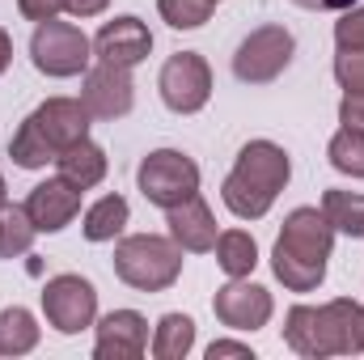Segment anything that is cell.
I'll use <instances>...</instances> for the list:
<instances>
[{
    "instance_id": "obj_1",
    "label": "cell",
    "mask_w": 364,
    "mask_h": 360,
    "mask_svg": "<svg viewBox=\"0 0 364 360\" xmlns=\"http://www.w3.org/2000/svg\"><path fill=\"white\" fill-rule=\"evenodd\" d=\"M284 344L296 356H356L364 352V305L335 297L326 305H292L284 318Z\"/></svg>"
},
{
    "instance_id": "obj_2",
    "label": "cell",
    "mask_w": 364,
    "mask_h": 360,
    "mask_svg": "<svg viewBox=\"0 0 364 360\" xmlns=\"http://www.w3.org/2000/svg\"><path fill=\"white\" fill-rule=\"evenodd\" d=\"M335 250V229L322 208H292L275 238L272 271L288 292H314L326 280V259Z\"/></svg>"
},
{
    "instance_id": "obj_3",
    "label": "cell",
    "mask_w": 364,
    "mask_h": 360,
    "mask_svg": "<svg viewBox=\"0 0 364 360\" xmlns=\"http://www.w3.org/2000/svg\"><path fill=\"white\" fill-rule=\"evenodd\" d=\"M288 179H292L288 153H284L275 140H250V144L237 153L229 179L220 186V199H225V208H229L237 221H259V216L272 212L275 195L288 186Z\"/></svg>"
},
{
    "instance_id": "obj_4",
    "label": "cell",
    "mask_w": 364,
    "mask_h": 360,
    "mask_svg": "<svg viewBox=\"0 0 364 360\" xmlns=\"http://www.w3.org/2000/svg\"><path fill=\"white\" fill-rule=\"evenodd\" d=\"M114 275L136 292H166L182 275V246L161 233H132L114 246Z\"/></svg>"
},
{
    "instance_id": "obj_5",
    "label": "cell",
    "mask_w": 364,
    "mask_h": 360,
    "mask_svg": "<svg viewBox=\"0 0 364 360\" xmlns=\"http://www.w3.org/2000/svg\"><path fill=\"white\" fill-rule=\"evenodd\" d=\"M30 60H34V68L43 77H55V81L85 77V68H90V60H93V38L81 26L60 21V17L38 21L34 38H30Z\"/></svg>"
},
{
    "instance_id": "obj_6",
    "label": "cell",
    "mask_w": 364,
    "mask_h": 360,
    "mask_svg": "<svg viewBox=\"0 0 364 360\" xmlns=\"http://www.w3.org/2000/svg\"><path fill=\"white\" fill-rule=\"evenodd\" d=\"M296 55V38L288 26H259L250 30L237 51H233V77L242 85H272L275 77L292 64Z\"/></svg>"
},
{
    "instance_id": "obj_7",
    "label": "cell",
    "mask_w": 364,
    "mask_h": 360,
    "mask_svg": "<svg viewBox=\"0 0 364 360\" xmlns=\"http://www.w3.org/2000/svg\"><path fill=\"white\" fill-rule=\"evenodd\" d=\"M136 186H140V195L149 203L170 212V208H178L182 199L199 195V166L186 153H178V149H157V153H149L140 162Z\"/></svg>"
},
{
    "instance_id": "obj_8",
    "label": "cell",
    "mask_w": 364,
    "mask_h": 360,
    "mask_svg": "<svg viewBox=\"0 0 364 360\" xmlns=\"http://www.w3.org/2000/svg\"><path fill=\"white\" fill-rule=\"evenodd\" d=\"M43 314L60 335H81L97 322V292L85 275H51L43 284Z\"/></svg>"
},
{
    "instance_id": "obj_9",
    "label": "cell",
    "mask_w": 364,
    "mask_h": 360,
    "mask_svg": "<svg viewBox=\"0 0 364 360\" xmlns=\"http://www.w3.org/2000/svg\"><path fill=\"white\" fill-rule=\"evenodd\" d=\"M157 90H161V102L174 115H199L212 97V68L199 51H178L161 64Z\"/></svg>"
},
{
    "instance_id": "obj_10",
    "label": "cell",
    "mask_w": 364,
    "mask_h": 360,
    "mask_svg": "<svg viewBox=\"0 0 364 360\" xmlns=\"http://www.w3.org/2000/svg\"><path fill=\"white\" fill-rule=\"evenodd\" d=\"M212 309L229 331H259V327L272 322L275 301L263 284H250V275H242V280H229V284L216 288Z\"/></svg>"
},
{
    "instance_id": "obj_11",
    "label": "cell",
    "mask_w": 364,
    "mask_h": 360,
    "mask_svg": "<svg viewBox=\"0 0 364 360\" xmlns=\"http://www.w3.org/2000/svg\"><path fill=\"white\" fill-rule=\"evenodd\" d=\"M81 102L93 119H123L132 106H136V85H132V68H119V64H93L85 68V81H81Z\"/></svg>"
},
{
    "instance_id": "obj_12",
    "label": "cell",
    "mask_w": 364,
    "mask_h": 360,
    "mask_svg": "<svg viewBox=\"0 0 364 360\" xmlns=\"http://www.w3.org/2000/svg\"><path fill=\"white\" fill-rule=\"evenodd\" d=\"M26 216L34 221V229L38 233H60V229H68L77 216H81V186H73L68 179H47L38 182L30 195H26Z\"/></svg>"
},
{
    "instance_id": "obj_13",
    "label": "cell",
    "mask_w": 364,
    "mask_h": 360,
    "mask_svg": "<svg viewBox=\"0 0 364 360\" xmlns=\"http://www.w3.org/2000/svg\"><path fill=\"white\" fill-rule=\"evenodd\" d=\"M149 51H153V34H149V26H144L140 17H132V13L106 21V26L93 34V55H97L102 64L136 68V64L149 60Z\"/></svg>"
},
{
    "instance_id": "obj_14",
    "label": "cell",
    "mask_w": 364,
    "mask_h": 360,
    "mask_svg": "<svg viewBox=\"0 0 364 360\" xmlns=\"http://www.w3.org/2000/svg\"><path fill=\"white\" fill-rule=\"evenodd\" d=\"M149 352V318L136 309H114L97 322V360H140Z\"/></svg>"
},
{
    "instance_id": "obj_15",
    "label": "cell",
    "mask_w": 364,
    "mask_h": 360,
    "mask_svg": "<svg viewBox=\"0 0 364 360\" xmlns=\"http://www.w3.org/2000/svg\"><path fill=\"white\" fill-rule=\"evenodd\" d=\"M34 127L43 132V140L55 149V157L68 149V144H77V140H85L90 136V110H85V102L81 97H47L34 115Z\"/></svg>"
},
{
    "instance_id": "obj_16",
    "label": "cell",
    "mask_w": 364,
    "mask_h": 360,
    "mask_svg": "<svg viewBox=\"0 0 364 360\" xmlns=\"http://www.w3.org/2000/svg\"><path fill=\"white\" fill-rule=\"evenodd\" d=\"M166 225H170V238L178 242L186 255H208L216 246V238H220L216 233V216H212V208L199 195H191V199H182L178 208H170Z\"/></svg>"
},
{
    "instance_id": "obj_17",
    "label": "cell",
    "mask_w": 364,
    "mask_h": 360,
    "mask_svg": "<svg viewBox=\"0 0 364 360\" xmlns=\"http://www.w3.org/2000/svg\"><path fill=\"white\" fill-rule=\"evenodd\" d=\"M55 170H60V179H68L73 186L90 191V186H97V182L106 179V153H102V144H93L90 136H85V140L68 144L55 157Z\"/></svg>"
},
{
    "instance_id": "obj_18",
    "label": "cell",
    "mask_w": 364,
    "mask_h": 360,
    "mask_svg": "<svg viewBox=\"0 0 364 360\" xmlns=\"http://www.w3.org/2000/svg\"><path fill=\"white\" fill-rule=\"evenodd\" d=\"M127 216H132V208H127L123 195H102L97 203L85 208V225H81V233H85L90 242H114V238L127 229Z\"/></svg>"
},
{
    "instance_id": "obj_19",
    "label": "cell",
    "mask_w": 364,
    "mask_h": 360,
    "mask_svg": "<svg viewBox=\"0 0 364 360\" xmlns=\"http://www.w3.org/2000/svg\"><path fill=\"white\" fill-rule=\"evenodd\" d=\"M212 250H216V263H220V271H225L229 280H242V275H250V271L259 268V246H255V238H250L246 229L220 233Z\"/></svg>"
},
{
    "instance_id": "obj_20",
    "label": "cell",
    "mask_w": 364,
    "mask_h": 360,
    "mask_svg": "<svg viewBox=\"0 0 364 360\" xmlns=\"http://www.w3.org/2000/svg\"><path fill=\"white\" fill-rule=\"evenodd\" d=\"M38 348V322L30 309H0V356H26Z\"/></svg>"
},
{
    "instance_id": "obj_21",
    "label": "cell",
    "mask_w": 364,
    "mask_h": 360,
    "mask_svg": "<svg viewBox=\"0 0 364 360\" xmlns=\"http://www.w3.org/2000/svg\"><path fill=\"white\" fill-rule=\"evenodd\" d=\"M153 356L157 360H182L191 356V348H195V322L186 318V314H166L161 322H157V331H153Z\"/></svg>"
},
{
    "instance_id": "obj_22",
    "label": "cell",
    "mask_w": 364,
    "mask_h": 360,
    "mask_svg": "<svg viewBox=\"0 0 364 360\" xmlns=\"http://www.w3.org/2000/svg\"><path fill=\"white\" fill-rule=\"evenodd\" d=\"M322 212H326L335 233L364 238V195L360 191H326L322 195Z\"/></svg>"
},
{
    "instance_id": "obj_23",
    "label": "cell",
    "mask_w": 364,
    "mask_h": 360,
    "mask_svg": "<svg viewBox=\"0 0 364 360\" xmlns=\"http://www.w3.org/2000/svg\"><path fill=\"white\" fill-rule=\"evenodd\" d=\"M34 221L17 203H0V259H21L34 246Z\"/></svg>"
},
{
    "instance_id": "obj_24",
    "label": "cell",
    "mask_w": 364,
    "mask_h": 360,
    "mask_svg": "<svg viewBox=\"0 0 364 360\" xmlns=\"http://www.w3.org/2000/svg\"><path fill=\"white\" fill-rule=\"evenodd\" d=\"M9 157H13L21 170H47V166L55 162V149L43 140V132L34 127V119H26V123L13 132V140H9Z\"/></svg>"
},
{
    "instance_id": "obj_25",
    "label": "cell",
    "mask_w": 364,
    "mask_h": 360,
    "mask_svg": "<svg viewBox=\"0 0 364 360\" xmlns=\"http://www.w3.org/2000/svg\"><path fill=\"white\" fill-rule=\"evenodd\" d=\"M326 157H331V166H335L339 174L364 179V132L339 127V132L331 136V144H326Z\"/></svg>"
},
{
    "instance_id": "obj_26",
    "label": "cell",
    "mask_w": 364,
    "mask_h": 360,
    "mask_svg": "<svg viewBox=\"0 0 364 360\" xmlns=\"http://www.w3.org/2000/svg\"><path fill=\"white\" fill-rule=\"evenodd\" d=\"M212 9H216V0H157L161 21L174 30H199L212 17Z\"/></svg>"
},
{
    "instance_id": "obj_27",
    "label": "cell",
    "mask_w": 364,
    "mask_h": 360,
    "mask_svg": "<svg viewBox=\"0 0 364 360\" xmlns=\"http://www.w3.org/2000/svg\"><path fill=\"white\" fill-rule=\"evenodd\" d=\"M335 43L339 51H364V4L343 9V17L335 21Z\"/></svg>"
},
{
    "instance_id": "obj_28",
    "label": "cell",
    "mask_w": 364,
    "mask_h": 360,
    "mask_svg": "<svg viewBox=\"0 0 364 360\" xmlns=\"http://www.w3.org/2000/svg\"><path fill=\"white\" fill-rule=\"evenodd\" d=\"M335 81L348 93H364V51H339L335 55Z\"/></svg>"
},
{
    "instance_id": "obj_29",
    "label": "cell",
    "mask_w": 364,
    "mask_h": 360,
    "mask_svg": "<svg viewBox=\"0 0 364 360\" xmlns=\"http://www.w3.org/2000/svg\"><path fill=\"white\" fill-rule=\"evenodd\" d=\"M17 13L26 21H51L64 13V0H17Z\"/></svg>"
},
{
    "instance_id": "obj_30",
    "label": "cell",
    "mask_w": 364,
    "mask_h": 360,
    "mask_svg": "<svg viewBox=\"0 0 364 360\" xmlns=\"http://www.w3.org/2000/svg\"><path fill=\"white\" fill-rule=\"evenodd\" d=\"M339 123L364 132V93H343V102H339Z\"/></svg>"
},
{
    "instance_id": "obj_31",
    "label": "cell",
    "mask_w": 364,
    "mask_h": 360,
    "mask_svg": "<svg viewBox=\"0 0 364 360\" xmlns=\"http://www.w3.org/2000/svg\"><path fill=\"white\" fill-rule=\"evenodd\" d=\"M220 356H242V360H255V352L246 344H233V339H216L208 348V360H220Z\"/></svg>"
},
{
    "instance_id": "obj_32",
    "label": "cell",
    "mask_w": 364,
    "mask_h": 360,
    "mask_svg": "<svg viewBox=\"0 0 364 360\" xmlns=\"http://www.w3.org/2000/svg\"><path fill=\"white\" fill-rule=\"evenodd\" d=\"M106 4L110 0H64V13H73V17H97V13H106Z\"/></svg>"
},
{
    "instance_id": "obj_33",
    "label": "cell",
    "mask_w": 364,
    "mask_h": 360,
    "mask_svg": "<svg viewBox=\"0 0 364 360\" xmlns=\"http://www.w3.org/2000/svg\"><path fill=\"white\" fill-rule=\"evenodd\" d=\"M292 4H301V9H314V13H343V9H352L356 0H292Z\"/></svg>"
},
{
    "instance_id": "obj_34",
    "label": "cell",
    "mask_w": 364,
    "mask_h": 360,
    "mask_svg": "<svg viewBox=\"0 0 364 360\" xmlns=\"http://www.w3.org/2000/svg\"><path fill=\"white\" fill-rule=\"evenodd\" d=\"M13 64V38H9V30L0 26V73Z\"/></svg>"
},
{
    "instance_id": "obj_35",
    "label": "cell",
    "mask_w": 364,
    "mask_h": 360,
    "mask_svg": "<svg viewBox=\"0 0 364 360\" xmlns=\"http://www.w3.org/2000/svg\"><path fill=\"white\" fill-rule=\"evenodd\" d=\"M0 203H4V179H0Z\"/></svg>"
},
{
    "instance_id": "obj_36",
    "label": "cell",
    "mask_w": 364,
    "mask_h": 360,
    "mask_svg": "<svg viewBox=\"0 0 364 360\" xmlns=\"http://www.w3.org/2000/svg\"><path fill=\"white\" fill-rule=\"evenodd\" d=\"M216 4H220V0H216Z\"/></svg>"
}]
</instances>
